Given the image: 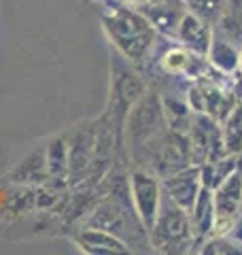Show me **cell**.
Instances as JSON below:
<instances>
[{
	"mask_svg": "<svg viewBox=\"0 0 242 255\" xmlns=\"http://www.w3.org/2000/svg\"><path fill=\"white\" fill-rule=\"evenodd\" d=\"M100 21L113 47L119 51L121 58L132 64H138L147 58L155 43L157 30L134 4H123L119 0L117 4H107L100 15Z\"/></svg>",
	"mask_w": 242,
	"mask_h": 255,
	"instance_id": "cell-1",
	"label": "cell"
},
{
	"mask_svg": "<svg viewBox=\"0 0 242 255\" xmlns=\"http://www.w3.org/2000/svg\"><path fill=\"white\" fill-rule=\"evenodd\" d=\"M223 147L232 155H242V100H238L221 122Z\"/></svg>",
	"mask_w": 242,
	"mask_h": 255,
	"instance_id": "cell-13",
	"label": "cell"
},
{
	"mask_svg": "<svg viewBox=\"0 0 242 255\" xmlns=\"http://www.w3.org/2000/svg\"><path fill=\"white\" fill-rule=\"evenodd\" d=\"M219 34L242 47V0H230L219 15Z\"/></svg>",
	"mask_w": 242,
	"mask_h": 255,
	"instance_id": "cell-14",
	"label": "cell"
},
{
	"mask_svg": "<svg viewBox=\"0 0 242 255\" xmlns=\"http://www.w3.org/2000/svg\"><path fill=\"white\" fill-rule=\"evenodd\" d=\"M161 187H164V196H168L174 204H179L181 209L189 211L198 196V191L202 189L200 166L191 164L179 172L168 174V177H164V181H161Z\"/></svg>",
	"mask_w": 242,
	"mask_h": 255,
	"instance_id": "cell-7",
	"label": "cell"
},
{
	"mask_svg": "<svg viewBox=\"0 0 242 255\" xmlns=\"http://www.w3.org/2000/svg\"><path fill=\"white\" fill-rule=\"evenodd\" d=\"M134 6L151 21V26L157 30V34H166V36L176 34L179 21L185 13L176 2H140Z\"/></svg>",
	"mask_w": 242,
	"mask_h": 255,
	"instance_id": "cell-11",
	"label": "cell"
},
{
	"mask_svg": "<svg viewBox=\"0 0 242 255\" xmlns=\"http://www.w3.org/2000/svg\"><path fill=\"white\" fill-rule=\"evenodd\" d=\"M75 245L79 247V251H83L87 255H113V253H130L127 243L115 232L102 228L87 226L85 230L75 236Z\"/></svg>",
	"mask_w": 242,
	"mask_h": 255,
	"instance_id": "cell-10",
	"label": "cell"
},
{
	"mask_svg": "<svg viewBox=\"0 0 242 255\" xmlns=\"http://www.w3.org/2000/svg\"><path fill=\"white\" fill-rule=\"evenodd\" d=\"M149 243L159 253H187L196 247L189 223V213L164 196L155 226L149 232Z\"/></svg>",
	"mask_w": 242,
	"mask_h": 255,
	"instance_id": "cell-2",
	"label": "cell"
},
{
	"mask_svg": "<svg viewBox=\"0 0 242 255\" xmlns=\"http://www.w3.org/2000/svg\"><path fill=\"white\" fill-rule=\"evenodd\" d=\"M125 119H127V132H130L134 145L157 136L159 128L168 126L164 117V109H161V100L153 98V96H142L130 109Z\"/></svg>",
	"mask_w": 242,
	"mask_h": 255,
	"instance_id": "cell-5",
	"label": "cell"
},
{
	"mask_svg": "<svg viewBox=\"0 0 242 255\" xmlns=\"http://www.w3.org/2000/svg\"><path fill=\"white\" fill-rule=\"evenodd\" d=\"M228 234L234 238V241H238V243H242V215H238L236 219H234V223H232V228L228 230Z\"/></svg>",
	"mask_w": 242,
	"mask_h": 255,
	"instance_id": "cell-18",
	"label": "cell"
},
{
	"mask_svg": "<svg viewBox=\"0 0 242 255\" xmlns=\"http://www.w3.org/2000/svg\"><path fill=\"white\" fill-rule=\"evenodd\" d=\"M238 70L242 73V47H240V66H238Z\"/></svg>",
	"mask_w": 242,
	"mask_h": 255,
	"instance_id": "cell-21",
	"label": "cell"
},
{
	"mask_svg": "<svg viewBox=\"0 0 242 255\" xmlns=\"http://www.w3.org/2000/svg\"><path fill=\"white\" fill-rule=\"evenodd\" d=\"M119 2H123V4H140V2H144V0H119Z\"/></svg>",
	"mask_w": 242,
	"mask_h": 255,
	"instance_id": "cell-19",
	"label": "cell"
},
{
	"mask_svg": "<svg viewBox=\"0 0 242 255\" xmlns=\"http://www.w3.org/2000/svg\"><path fill=\"white\" fill-rule=\"evenodd\" d=\"M144 2H174V0H144Z\"/></svg>",
	"mask_w": 242,
	"mask_h": 255,
	"instance_id": "cell-20",
	"label": "cell"
},
{
	"mask_svg": "<svg viewBox=\"0 0 242 255\" xmlns=\"http://www.w3.org/2000/svg\"><path fill=\"white\" fill-rule=\"evenodd\" d=\"M198 253H202V255H234V253H242V243L234 241L230 234H223V236L221 234H213L200 245Z\"/></svg>",
	"mask_w": 242,
	"mask_h": 255,
	"instance_id": "cell-15",
	"label": "cell"
},
{
	"mask_svg": "<svg viewBox=\"0 0 242 255\" xmlns=\"http://www.w3.org/2000/svg\"><path fill=\"white\" fill-rule=\"evenodd\" d=\"M189 213V223H191V232L196 247H200L208 236H213L217 232V211H215V198L213 189H208L202 185L198 191L196 200H193Z\"/></svg>",
	"mask_w": 242,
	"mask_h": 255,
	"instance_id": "cell-9",
	"label": "cell"
},
{
	"mask_svg": "<svg viewBox=\"0 0 242 255\" xmlns=\"http://www.w3.org/2000/svg\"><path fill=\"white\" fill-rule=\"evenodd\" d=\"M45 162H47V170H49L53 177L64 174L68 170V145L64 138H55L51 140V145L47 147L45 153Z\"/></svg>",
	"mask_w": 242,
	"mask_h": 255,
	"instance_id": "cell-16",
	"label": "cell"
},
{
	"mask_svg": "<svg viewBox=\"0 0 242 255\" xmlns=\"http://www.w3.org/2000/svg\"><path fill=\"white\" fill-rule=\"evenodd\" d=\"M147 94V83L125 66L113 64V98H111V113L115 115V130L123 126V119L130 113V109Z\"/></svg>",
	"mask_w": 242,
	"mask_h": 255,
	"instance_id": "cell-4",
	"label": "cell"
},
{
	"mask_svg": "<svg viewBox=\"0 0 242 255\" xmlns=\"http://www.w3.org/2000/svg\"><path fill=\"white\" fill-rule=\"evenodd\" d=\"M130 198L136 211V219H138L142 232L149 236V232L155 226V219L161 209V200H164V187H161L159 179L155 174L147 170H136L130 174Z\"/></svg>",
	"mask_w": 242,
	"mask_h": 255,
	"instance_id": "cell-3",
	"label": "cell"
},
{
	"mask_svg": "<svg viewBox=\"0 0 242 255\" xmlns=\"http://www.w3.org/2000/svg\"><path fill=\"white\" fill-rule=\"evenodd\" d=\"M213 26L206 19H202L200 15L185 11L183 17L179 21V28H176L174 38L179 41V45L187 47L189 51L198 53V55H206L208 47L213 43Z\"/></svg>",
	"mask_w": 242,
	"mask_h": 255,
	"instance_id": "cell-8",
	"label": "cell"
},
{
	"mask_svg": "<svg viewBox=\"0 0 242 255\" xmlns=\"http://www.w3.org/2000/svg\"><path fill=\"white\" fill-rule=\"evenodd\" d=\"M206 60L215 70H219L221 75L230 77L236 73L240 66V49L232 41H228L225 36L213 34V43L208 47Z\"/></svg>",
	"mask_w": 242,
	"mask_h": 255,
	"instance_id": "cell-12",
	"label": "cell"
},
{
	"mask_svg": "<svg viewBox=\"0 0 242 255\" xmlns=\"http://www.w3.org/2000/svg\"><path fill=\"white\" fill-rule=\"evenodd\" d=\"M183 4L187 6V11L200 15L208 23L213 19H219L223 11V0H183Z\"/></svg>",
	"mask_w": 242,
	"mask_h": 255,
	"instance_id": "cell-17",
	"label": "cell"
},
{
	"mask_svg": "<svg viewBox=\"0 0 242 255\" xmlns=\"http://www.w3.org/2000/svg\"><path fill=\"white\" fill-rule=\"evenodd\" d=\"M215 211H217V232H228L234 219L240 215L242 209V172L240 168L234 170L228 179H223L213 189Z\"/></svg>",
	"mask_w": 242,
	"mask_h": 255,
	"instance_id": "cell-6",
	"label": "cell"
}]
</instances>
